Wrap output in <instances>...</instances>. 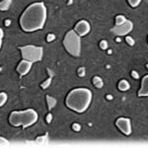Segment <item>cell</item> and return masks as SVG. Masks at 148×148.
<instances>
[{"label": "cell", "instance_id": "cell-1", "mask_svg": "<svg viewBox=\"0 0 148 148\" xmlns=\"http://www.w3.org/2000/svg\"><path fill=\"white\" fill-rule=\"evenodd\" d=\"M47 18V7L42 2H35L27 7L20 18V26L28 33L42 30Z\"/></svg>", "mask_w": 148, "mask_h": 148}, {"label": "cell", "instance_id": "cell-2", "mask_svg": "<svg viewBox=\"0 0 148 148\" xmlns=\"http://www.w3.org/2000/svg\"><path fill=\"white\" fill-rule=\"evenodd\" d=\"M93 94L87 88H76L66 97V106L76 113H84L91 105Z\"/></svg>", "mask_w": 148, "mask_h": 148}, {"label": "cell", "instance_id": "cell-3", "mask_svg": "<svg viewBox=\"0 0 148 148\" xmlns=\"http://www.w3.org/2000/svg\"><path fill=\"white\" fill-rule=\"evenodd\" d=\"M38 113L33 109H28L25 111L12 112L9 116V123L13 126H22L23 128L35 125L38 121Z\"/></svg>", "mask_w": 148, "mask_h": 148}, {"label": "cell", "instance_id": "cell-4", "mask_svg": "<svg viewBox=\"0 0 148 148\" xmlns=\"http://www.w3.org/2000/svg\"><path fill=\"white\" fill-rule=\"evenodd\" d=\"M63 46L67 52L73 56H79L81 53V37L75 30L67 32L63 40Z\"/></svg>", "mask_w": 148, "mask_h": 148}, {"label": "cell", "instance_id": "cell-5", "mask_svg": "<svg viewBox=\"0 0 148 148\" xmlns=\"http://www.w3.org/2000/svg\"><path fill=\"white\" fill-rule=\"evenodd\" d=\"M22 53L23 59L29 60L31 62H38L42 60V56H44V49L42 47H36L33 45H28L19 47Z\"/></svg>", "mask_w": 148, "mask_h": 148}, {"label": "cell", "instance_id": "cell-6", "mask_svg": "<svg viewBox=\"0 0 148 148\" xmlns=\"http://www.w3.org/2000/svg\"><path fill=\"white\" fill-rule=\"evenodd\" d=\"M133 29V24L131 21L126 20V22H125L121 25H116L112 29V33L114 34L116 36H126L128 33H130Z\"/></svg>", "mask_w": 148, "mask_h": 148}, {"label": "cell", "instance_id": "cell-7", "mask_svg": "<svg viewBox=\"0 0 148 148\" xmlns=\"http://www.w3.org/2000/svg\"><path fill=\"white\" fill-rule=\"evenodd\" d=\"M116 125L120 130L123 134L130 135L131 133V123L130 119L126 118H120L116 121Z\"/></svg>", "mask_w": 148, "mask_h": 148}, {"label": "cell", "instance_id": "cell-8", "mask_svg": "<svg viewBox=\"0 0 148 148\" xmlns=\"http://www.w3.org/2000/svg\"><path fill=\"white\" fill-rule=\"evenodd\" d=\"M74 30H75V32L77 33L80 37H84V36H86L88 33L90 32L91 27H90V24L88 23L87 21L82 20V21H80V22H78L77 24H76Z\"/></svg>", "mask_w": 148, "mask_h": 148}, {"label": "cell", "instance_id": "cell-9", "mask_svg": "<svg viewBox=\"0 0 148 148\" xmlns=\"http://www.w3.org/2000/svg\"><path fill=\"white\" fill-rule=\"evenodd\" d=\"M32 65H33V62H31V61H29V60H26V59H24V60H22L20 63H19V65H18V67H17L18 73L20 74L21 76L27 75V74L30 72L31 68H32Z\"/></svg>", "mask_w": 148, "mask_h": 148}, {"label": "cell", "instance_id": "cell-10", "mask_svg": "<svg viewBox=\"0 0 148 148\" xmlns=\"http://www.w3.org/2000/svg\"><path fill=\"white\" fill-rule=\"evenodd\" d=\"M139 97H148V75L144 76L141 81V88L138 91Z\"/></svg>", "mask_w": 148, "mask_h": 148}, {"label": "cell", "instance_id": "cell-11", "mask_svg": "<svg viewBox=\"0 0 148 148\" xmlns=\"http://www.w3.org/2000/svg\"><path fill=\"white\" fill-rule=\"evenodd\" d=\"M11 3H12V0H2L1 4H0V9H1V11L8 10L11 6Z\"/></svg>", "mask_w": 148, "mask_h": 148}, {"label": "cell", "instance_id": "cell-12", "mask_svg": "<svg viewBox=\"0 0 148 148\" xmlns=\"http://www.w3.org/2000/svg\"><path fill=\"white\" fill-rule=\"evenodd\" d=\"M130 83L127 82L126 80H121L120 83H119V89L121 91H127L130 89Z\"/></svg>", "mask_w": 148, "mask_h": 148}, {"label": "cell", "instance_id": "cell-13", "mask_svg": "<svg viewBox=\"0 0 148 148\" xmlns=\"http://www.w3.org/2000/svg\"><path fill=\"white\" fill-rule=\"evenodd\" d=\"M47 106H49V109L51 110L52 108H53L54 106L56 105V100L54 99L53 97L51 96H47Z\"/></svg>", "mask_w": 148, "mask_h": 148}, {"label": "cell", "instance_id": "cell-14", "mask_svg": "<svg viewBox=\"0 0 148 148\" xmlns=\"http://www.w3.org/2000/svg\"><path fill=\"white\" fill-rule=\"evenodd\" d=\"M93 83H94V85L96 86L97 88H102L103 86H104V82H103L102 78L99 77V76L94 77V79H93Z\"/></svg>", "mask_w": 148, "mask_h": 148}, {"label": "cell", "instance_id": "cell-15", "mask_svg": "<svg viewBox=\"0 0 148 148\" xmlns=\"http://www.w3.org/2000/svg\"><path fill=\"white\" fill-rule=\"evenodd\" d=\"M125 22H126V18L123 15H119L116 18V25H121Z\"/></svg>", "mask_w": 148, "mask_h": 148}, {"label": "cell", "instance_id": "cell-16", "mask_svg": "<svg viewBox=\"0 0 148 148\" xmlns=\"http://www.w3.org/2000/svg\"><path fill=\"white\" fill-rule=\"evenodd\" d=\"M7 102V94L4 92H2L1 94H0V106H4L5 105V103Z\"/></svg>", "mask_w": 148, "mask_h": 148}, {"label": "cell", "instance_id": "cell-17", "mask_svg": "<svg viewBox=\"0 0 148 148\" xmlns=\"http://www.w3.org/2000/svg\"><path fill=\"white\" fill-rule=\"evenodd\" d=\"M127 1L131 7H137L141 3V0H127Z\"/></svg>", "mask_w": 148, "mask_h": 148}, {"label": "cell", "instance_id": "cell-18", "mask_svg": "<svg viewBox=\"0 0 148 148\" xmlns=\"http://www.w3.org/2000/svg\"><path fill=\"white\" fill-rule=\"evenodd\" d=\"M51 77H49V79H47V81H45L44 83L42 84V89H47V87L49 86V84H51Z\"/></svg>", "mask_w": 148, "mask_h": 148}, {"label": "cell", "instance_id": "cell-19", "mask_svg": "<svg viewBox=\"0 0 148 148\" xmlns=\"http://www.w3.org/2000/svg\"><path fill=\"white\" fill-rule=\"evenodd\" d=\"M108 42H107V40H102L101 42H100V47H101L102 49H108Z\"/></svg>", "mask_w": 148, "mask_h": 148}, {"label": "cell", "instance_id": "cell-20", "mask_svg": "<svg viewBox=\"0 0 148 148\" xmlns=\"http://www.w3.org/2000/svg\"><path fill=\"white\" fill-rule=\"evenodd\" d=\"M125 40L127 42V45H130V46H133L134 45V40L131 37H125Z\"/></svg>", "mask_w": 148, "mask_h": 148}, {"label": "cell", "instance_id": "cell-21", "mask_svg": "<svg viewBox=\"0 0 148 148\" xmlns=\"http://www.w3.org/2000/svg\"><path fill=\"white\" fill-rule=\"evenodd\" d=\"M78 74H79L80 77H84L85 76V68L80 67L79 69H78Z\"/></svg>", "mask_w": 148, "mask_h": 148}, {"label": "cell", "instance_id": "cell-22", "mask_svg": "<svg viewBox=\"0 0 148 148\" xmlns=\"http://www.w3.org/2000/svg\"><path fill=\"white\" fill-rule=\"evenodd\" d=\"M72 128H73L74 131H80L81 125H79V123H74V125H72Z\"/></svg>", "mask_w": 148, "mask_h": 148}, {"label": "cell", "instance_id": "cell-23", "mask_svg": "<svg viewBox=\"0 0 148 148\" xmlns=\"http://www.w3.org/2000/svg\"><path fill=\"white\" fill-rule=\"evenodd\" d=\"M54 39H56V36H54L53 34H49V35H47V42H51V40H53Z\"/></svg>", "mask_w": 148, "mask_h": 148}, {"label": "cell", "instance_id": "cell-24", "mask_svg": "<svg viewBox=\"0 0 148 148\" xmlns=\"http://www.w3.org/2000/svg\"><path fill=\"white\" fill-rule=\"evenodd\" d=\"M3 36H4V32L2 29H0V46L2 45V40H3Z\"/></svg>", "mask_w": 148, "mask_h": 148}, {"label": "cell", "instance_id": "cell-25", "mask_svg": "<svg viewBox=\"0 0 148 148\" xmlns=\"http://www.w3.org/2000/svg\"><path fill=\"white\" fill-rule=\"evenodd\" d=\"M131 75H132V77L135 78V79H138V78H139V75H138V73L136 71H132V72H131Z\"/></svg>", "mask_w": 148, "mask_h": 148}, {"label": "cell", "instance_id": "cell-26", "mask_svg": "<svg viewBox=\"0 0 148 148\" xmlns=\"http://www.w3.org/2000/svg\"><path fill=\"white\" fill-rule=\"evenodd\" d=\"M51 121H52V116L51 114H47V123H51Z\"/></svg>", "mask_w": 148, "mask_h": 148}, {"label": "cell", "instance_id": "cell-27", "mask_svg": "<svg viewBox=\"0 0 148 148\" xmlns=\"http://www.w3.org/2000/svg\"><path fill=\"white\" fill-rule=\"evenodd\" d=\"M4 143H8V142L5 141V138H1V145H3Z\"/></svg>", "mask_w": 148, "mask_h": 148}, {"label": "cell", "instance_id": "cell-28", "mask_svg": "<svg viewBox=\"0 0 148 148\" xmlns=\"http://www.w3.org/2000/svg\"><path fill=\"white\" fill-rule=\"evenodd\" d=\"M107 99H108V100H113V96H111V95H108V96H107Z\"/></svg>", "mask_w": 148, "mask_h": 148}, {"label": "cell", "instance_id": "cell-29", "mask_svg": "<svg viewBox=\"0 0 148 148\" xmlns=\"http://www.w3.org/2000/svg\"><path fill=\"white\" fill-rule=\"evenodd\" d=\"M146 67H147V69H148V64H147V65H146Z\"/></svg>", "mask_w": 148, "mask_h": 148}]
</instances>
